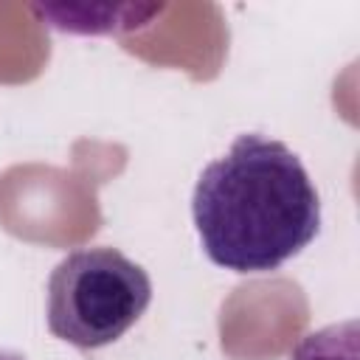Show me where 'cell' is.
Wrapping results in <instances>:
<instances>
[{
	"mask_svg": "<svg viewBox=\"0 0 360 360\" xmlns=\"http://www.w3.org/2000/svg\"><path fill=\"white\" fill-rule=\"evenodd\" d=\"M202 253L231 273H270L321 231V200L301 158L259 132L211 160L191 197Z\"/></svg>",
	"mask_w": 360,
	"mask_h": 360,
	"instance_id": "cell-1",
	"label": "cell"
},
{
	"mask_svg": "<svg viewBox=\"0 0 360 360\" xmlns=\"http://www.w3.org/2000/svg\"><path fill=\"white\" fill-rule=\"evenodd\" d=\"M0 360H22L20 354H11V352H0Z\"/></svg>",
	"mask_w": 360,
	"mask_h": 360,
	"instance_id": "cell-4",
	"label": "cell"
},
{
	"mask_svg": "<svg viewBox=\"0 0 360 360\" xmlns=\"http://www.w3.org/2000/svg\"><path fill=\"white\" fill-rule=\"evenodd\" d=\"M48 332L76 349L124 338L152 301L149 273L118 248H76L48 276Z\"/></svg>",
	"mask_w": 360,
	"mask_h": 360,
	"instance_id": "cell-2",
	"label": "cell"
},
{
	"mask_svg": "<svg viewBox=\"0 0 360 360\" xmlns=\"http://www.w3.org/2000/svg\"><path fill=\"white\" fill-rule=\"evenodd\" d=\"M290 360H360V326L354 318L304 335Z\"/></svg>",
	"mask_w": 360,
	"mask_h": 360,
	"instance_id": "cell-3",
	"label": "cell"
}]
</instances>
